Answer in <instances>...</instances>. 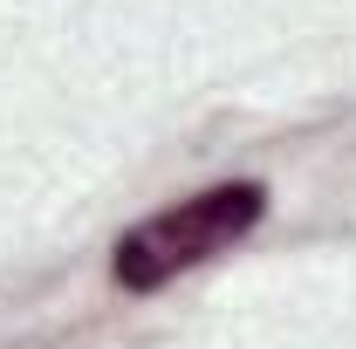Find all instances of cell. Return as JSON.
I'll return each mask as SVG.
<instances>
[{
	"instance_id": "obj_1",
	"label": "cell",
	"mask_w": 356,
	"mask_h": 349,
	"mask_svg": "<svg viewBox=\"0 0 356 349\" xmlns=\"http://www.w3.org/2000/svg\"><path fill=\"white\" fill-rule=\"evenodd\" d=\"M267 213V185L254 178H233V185H206V192H192V199H178L165 213L137 219L131 233L117 240V281L131 288V295H151V288H165L172 274L185 267L213 261L226 254L233 240H247Z\"/></svg>"
}]
</instances>
